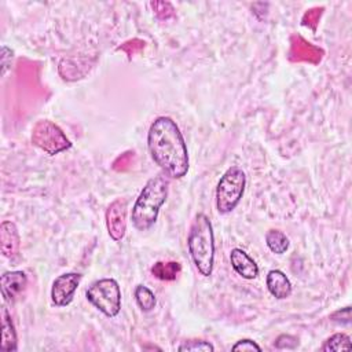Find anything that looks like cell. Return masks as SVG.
Segmentation results:
<instances>
[{"label": "cell", "mask_w": 352, "mask_h": 352, "mask_svg": "<svg viewBox=\"0 0 352 352\" xmlns=\"http://www.w3.org/2000/svg\"><path fill=\"white\" fill-rule=\"evenodd\" d=\"M150 6L153 7L157 18L161 21H166L175 15V8L169 1H151Z\"/></svg>", "instance_id": "cell-19"}, {"label": "cell", "mask_w": 352, "mask_h": 352, "mask_svg": "<svg viewBox=\"0 0 352 352\" xmlns=\"http://www.w3.org/2000/svg\"><path fill=\"white\" fill-rule=\"evenodd\" d=\"M287 56L292 62H308L318 65L323 58V50L311 44L304 37L293 34L290 38V50Z\"/></svg>", "instance_id": "cell-9"}, {"label": "cell", "mask_w": 352, "mask_h": 352, "mask_svg": "<svg viewBox=\"0 0 352 352\" xmlns=\"http://www.w3.org/2000/svg\"><path fill=\"white\" fill-rule=\"evenodd\" d=\"M230 261L234 271L245 279H254L258 275V267L256 261L242 249H232L230 253Z\"/></svg>", "instance_id": "cell-12"}, {"label": "cell", "mask_w": 352, "mask_h": 352, "mask_svg": "<svg viewBox=\"0 0 352 352\" xmlns=\"http://www.w3.org/2000/svg\"><path fill=\"white\" fill-rule=\"evenodd\" d=\"M80 280H81V275L77 272H67L55 278L51 287L52 302L56 307L69 305L80 285Z\"/></svg>", "instance_id": "cell-7"}, {"label": "cell", "mask_w": 352, "mask_h": 352, "mask_svg": "<svg viewBox=\"0 0 352 352\" xmlns=\"http://www.w3.org/2000/svg\"><path fill=\"white\" fill-rule=\"evenodd\" d=\"M265 243L275 254H282L289 249V238L279 230H270L265 234Z\"/></svg>", "instance_id": "cell-16"}, {"label": "cell", "mask_w": 352, "mask_h": 352, "mask_svg": "<svg viewBox=\"0 0 352 352\" xmlns=\"http://www.w3.org/2000/svg\"><path fill=\"white\" fill-rule=\"evenodd\" d=\"M126 210L128 204L125 198H117L106 210V226L113 241L118 242L124 238L126 231Z\"/></svg>", "instance_id": "cell-8"}, {"label": "cell", "mask_w": 352, "mask_h": 352, "mask_svg": "<svg viewBox=\"0 0 352 352\" xmlns=\"http://www.w3.org/2000/svg\"><path fill=\"white\" fill-rule=\"evenodd\" d=\"M16 331L14 329L11 316L6 307H1V344L0 349L6 352L16 351Z\"/></svg>", "instance_id": "cell-14"}, {"label": "cell", "mask_w": 352, "mask_h": 352, "mask_svg": "<svg viewBox=\"0 0 352 352\" xmlns=\"http://www.w3.org/2000/svg\"><path fill=\"white\" fill-rule=\"evenodd\" d=\"M147 146L153 161L173 179L187 175L188 150L177 124L166 116L157 117L147 133Z\"/></svg>", "instance_id": "cell-1"}, {"label": "cell", "mask_w": 352, "mask_h": 352, "mask_svg": "<svg viewBox=\"0 0 352 352\" xmlns=\"http://www.w3.org/2000/svg\"><path fill=\"white\" fill-rule=\"evenodd\" d=\"M294 337L293 336H289V334H282L276 338V342H275V346L279 348V349H293L298 345V341H292L289 342L290 340H293Z\"/></svg>", "instance_id": "cell-24"}, {"label": "cell", "mask_w": 352, "mask_h": 352, "mask_svg": "<svg viewBox=\"0 0 352 352\" xmlns=\"http://www.w3.org/2000/svg\"><path fill=\"white\" fill-rule=\"evenodd\" d=\"M265 285L268 292L278 300L287 298L292 294V283L286 274L280 270H271L267 274Z\"/></svg>", "instance_id": "cell-13"}, {"label": "cell", "mask_w": 352, "mask_h": 352, "mask_svg": "<svg viewBox=\"0 0 352 352\" xmlns=\"http://www.w3.org/2000/svg\"><path fill=\"white\" fill-rule=\"evenodd\" d=\"M246 186V176L241 166H230L220 177L216 187V208L226 214L232 212L241 202Z\"/></svg>", "instance_id": "cell-4"}, {"label": "cell", "mask_w": 352, "mask_h": 352, "mask_svg": "<svg viewBox=\"0 0 352 352\" xmlns=\"http://www.w3.org/2000/svg\"><path fill=\"white\" fill-rule=\"evenodd\" d=\"M135 300L139 308L144 312H150L157 304L154 293L144 285H138L135 287Z\"/></svg>", "instance_id": "cell-17"}, {"label": "cell", "mask_w": 352, "mask_h": 352, "mask_svg": "<svg viewBox=\"0 0 352 352\" xmlns=\"http://www.w3.org/2000/svg\"><path fill=\"white\" fill-rule=\"evenodd\" d=\"M32 143L50 155L59 154L72 147V142L63 131L48 120L36 122L32 131Z\"/></svg>", "instance_id": "cell-6"}, {"label": "cell", "mask_w": 352, "mask_h": 352, "mask_svg": "<svg viewBox=\"0 0 352 352\" xmlns=\"http://www.w3.org/2000/svg\"><path fill=\"white\" fill-rule=\"evenodd\" d=\"M322 12H323V7H314V8L308 10V11L302 15L301 23L315 32V30H316V26H318V23H319V19H320Z\"/></svg>", "instance_id": "cell-21"}, {"label": "cell", "mask_w": 352, "mask_h": 352, "mask_svg": "<svg viewBox=\"0 0 352 352\" xmlns=\"http://www.w3.org/2000/svg\"><path fill=\"white\" fill-rule=\"evenodd\" d=\"M351 349V340L346 334L344 333H336L331 337H329L323 346L322 351H333V352H340V351H349Z\"/></svg>", "instance_id": "cell-18"}, {"label": "cell", "mask_w": 352, "mask_h": 352, "mask_svg": "<svg viewBox=\"0 0 352 352\" xmlns=\"http://www.w3.org/2000/svg\"><path fill=\"white\" fill-rule=\"evenodd\" d=\"M87 300L107 318H114L121 309V290L117 280L103 278L91 283L85 292Z\"/></svg>", "instance_id": "cell-5"}, {"label": "cell", "mask_w": 352, "mask_h": 352, "mask_svg": "<svg viewBox=\"0 0 352 352\" xmlns=\"http://www.w3.org/2000/svg\"><path fill=\"white\" fill-rule=\"evenodd\" d=\"M188 253L202 276L212 275L214 263V235L209 217L198 213L191 223L187 236Z\"/></svg>", "instance_id": "cell-3"}, {"label": "cell", "mask_w": 352, "mask_h": 352, "mask_svg": "<svg viewBox=\"0 0 352 352\" xmlns=\"http://www.w3.org/2000/svg\"><path fill=\"white\" fill-rule=\"evenodd\" d=\"M169 182L164 175L151 177L142 188L132 208V224L138 231H147L154 226L160 208L168 197Z\"/></svg>", "instance_id": "cell-2"}, {"label": "cell", "mask_w": 352, "mask_h": 352, "mask_svg": "<svg viewBox=\"0 0 352 352\" xmlns=\"http://www.w3.org/2000/svg\"><path fill=\"white\" fill-rule=\"evenodd\" d=\"M26 283H28V278L23 271L4 272L0 279L3 297L10 302L15 301L21 296V293L25 290Z\"/></svg>", "instance_id": "cell-10"}, {"label": "cell", "mask_w": 352, "mask_h": 352, "mask_svg": "<svg viewBox=\"0 0 352 352\" xmlns=\"http://www.w3.org/2000/svg\"><path fill=\"white\" fill-rule=\"evenodd\" d=\"M19 234L12 221H3L0 226V249L4 257L12 258L19 253Z\"/></svg>", "instance_id": "cell-11"}, {"label": "cell", "mask_w": 352, "mask_h": 352, "mask_svg": "<svg viewBox=\"0 0 352 352\" xmlns=\"http://www.w3.org/2000/svg\"><path fill=\"white\" fill-rule=\"evenodd\" d=\"M143 48H144V41H142V40H139V38H133V40L126 41L125 44L120 45L117 50H122V51H125V52L128 54V56L131 58V55H133V54L139 52V51H140V50H143Z\"/></svg>", "instance_id": "cell-22"}, {"label": "cell", "mask_w": 352, "mask_h": 352, "mask_svg": "<svg viewBox=\"0 0 352 352\" xmlns=\"http://www.w3.org/2000/svg\"><path fill=\"white\" fill-rule=\"evenodd\" d=\"M182 271V265L177 261H157L151 267V274L161 280H175Z\"/></svg>", "instance_id": "cell-15"}, {"label": "cell", "mask_w": 352, "mask_h": 352, "mask_svg": "<svg viewBox=\"0 0 352 352\" xmlns=\"http://www.w3.org/2000/svg\"><path fill=\"white\" fill-rule=\"evenodd\" d=\"M232 351H257L260 352L261 348L253 341V340H249V338H243V340H239L236 344L232 345L231 348Z\"/></svg>", "instance_id": "cell-23"}, {"label": "cell", "mask_w": 352, "mask_h": 352, "mask_svg": "<svg viewBox=\"0 0 352 352\" xmlns=\"http://www.w3.org/2000/svg\"><path fill=\"white\" fill-rule=\"evenodd\" d=\"M180 352H186V351H205V352H212L214 351V346L205 340H188L184 341L179 348Z\"/></svg>", "instance_id": "cell-20"}]
</instances>
